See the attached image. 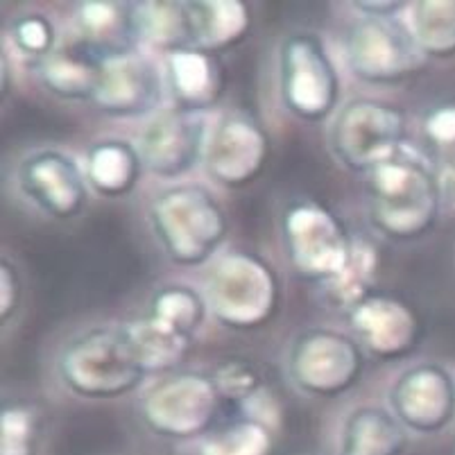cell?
<instances>
[{"mask_svg": "<svg viewBox=\"0 0 455 455\" xmlns=\"http://www.w3.org/2000/svg\"><path fill=\"white\" fill-rule=\"evenodd\" d=\"M365 188L371 227L392 241L421 238L440 215V181L419 159L396 156L379 165Z\"/></svg>", "mask_w": 455, "mask_h": 455, "instance_id": "6da1fadb", "label": "cell"}, {"mask_svg": "<svg viewBox=\"0 0 455 455\" xmlns=\"http://www.w3.org/2000/svg\"><path fill=\"white\" fill-rule=\"evenodd\" d=\"M150 225L165 256L181 267L204 266L229 231L225 209L200 184L161 190L150 204Z\"/></svg>", "mask_w": 455, "mask_h": 455, "instance_id": "7a4b0ae2", "label": "cell"}, {"mask_svg": "<svg viewBox=\"0 0 455 455\" xmlns=\"http://www.w3.org/2000/svg\"><path fill=\"white\" fill-rule=\"evenodd\" d=\"M57 367L64 386L82 399H118L134 392L148 376L125 326L84 331L64 347Z\"/></svg>", "mask_w": 455, "mask_h": 455, "instance_id": "3957f363", "label": "cell"}, {"mask_svg": "<svg viewBox=\"0 0 455 455\" xmlns=\"http://www.w3.org/2000/svg\"><path fill=\"white\" fill-rule=\"evenodd\" d=\"M204 299L220 324L238 331L259 329L279 306V279L267 260L235 250L220 256L209 270Z\"/></svg>", "mask_w": 455, "mask_h": 455, "instance_id": "277c9868", "label": "cell"}, {"mask_svg": "<svg viewBox=\"0 0 455 455\" xmlns=\"http://www.w3.org/2000/svg\"><path fill=\"white\" fill-rule=\"evenodd\" d=\"M405 116L387 102L358 98L338 111L331 127V152L354 172L370 175L379 165L401 156Z\"/></svg>", "mask_w": 455, "mask_h": 455, "instance_id": "5b68a950", "label": "cell"}, {"mask_svg": "<svg viewBox=\"0 0 455 455\" xmlns=\"http://www.w3.org/2000/svg\"><path fill=\"white\" fill-rule=\"evenodd\" d=\"M279 93L292 116L306 123L326 121L340 100V76L315 35L297 32L279 48Z\"/></svg>", "mask_w": 455, "mask_h": 455, "instance_id": "8992f818", "label": "cell"}, {"mask_svg": "<svg viewBox=\"0 0 455 455\" xmlns=\"http://www.w3.org/2000/svg\"><path fill=\"white\" fill-rule=\"evenodd\" d=\"M222 396L213 376L197 371L165 376L140 401V417L148 428L168 440H196L213 433L220 417Z\"/></svg>", "mask_w": 455, "mask_h": 455, "instance_id": "52a82bcc", "label": "cell"}, {"mask_svg": "<svg viewBox=\"0 0 455 455\" xmlns=\"http://www.w3.org/2000/svg\"><path fill=\"white\" fill-rule=\"evenodd\" d=\"M283 247L301 279L326 285L349 263L354 238L333 211L299 202L283 215Z\"/></svg>", "mask_w": 455, "mask_h": 455, "instance_id": "ba28073f", "label": "cell"}, {"mask_svg": "<svg viewBox=\"0 0 455 455\" xmlns=\"http://www.w3.org/2000/svg\"><path fill=\"white\" fill-rule=\"evenodd\" d=\"M345 60L358 80L399 84L424 64V52L399 19L361 16L347 28Z\"/></svg>", "mask_w": 455, "mask_h": 455, "instance_id": "9c48e42d", "label": "cell"}, {"mask_svg": "<svg viewBox=\"0 0 455 455\" xmlns=\"http://www.w3.org/2000/svg\"><path fill=\"white\" fill-rule=\"evenodd\" d=\"M365 358L361 345L333 329H310L297 335L288 355V374L304 395L333 399L361 380Z\"/></svg>", "mask_w": 455, "mask_h": 455, "instance_id": "30bf717a", "label": "cell"}, {"mask_svg": "<svg viewBox=\"0 0 455 455\" xmlns=\"http://www.w3.org/2000/svg\"><path fill=\"white\" fill-rule=\"evenodd\" d=\"M211 130L209 116L202 111L161 107L143 125L136 148L148 172L175 180L204 161Z\"/></svg>", "mask_w": 455, "mask_h": 455, "instance_id": "8fae6325", "label": "cell"}, {"mask_svg": "<svg viewBox=\"0 0 455 455\" xmlns=\"http://www.w3.org/2000/svg\"><path fill=\"white\" fill-rule=\"evenodd\" d=\"M164 76L146 52L121 51L100 60L98 86L91 98L105 116L134 118L159 111L164 95Z\"/></svg>", "mask_w": 455, "mask_h": 455, "instance_id": "7c38bea8", "label": "cell"}, {"mask_svg": "<svg viewBox=\"0 0 455 455\" xmlns=\"http://www.w3.org/2000/svg\"><path fill=\"white\" fill-rule=\"evenodd\" d=\"M270 159V136L254 116L234 111L215 123L206 146V172L227 188L259 180Z\"/></svg>", "mask_w": 455, "mask_h": 455, "instance_id": "4fadbf2b", "label": "cell"}, {"mask_svg": "<svg viewBox=\"0 0 455 455\" xmlns=\"http://www.w3.org/2000/svg\"><path fill=\"white\" fill-rule=\"evenodd\" d=\"M390 411L408 430L435 435L455 419V379L442 365H415L396 379Z\"/></svg>", "mask_w": 455, "mask_h": 455, "instance_id": "5bb4252c", "label": "cell"}, {"mask_svg": "<svg viewBox=\"0 0 455 455\" xmlns=\"http://www.w3.org/2000/svg\"><path fill=\"white\" fill-rule=\"evenodd\" d=\"M19 186L32 204L57 220L82 213L89 197V181L73 156L60 150H41L23 159Z\"/></svg>", "mask_w": 455, "mask_h": 455, "instance_id": "9a60e30c", "label": "cell"}, {"mask_svg": "<svg viewBox=\"0 0 455 455\" xmlns=\"http://www.w3.org/2000/svg\"><path fill=\"white\" fill-rule=\"evenodd\" d=\"M351 329L380 361H399L419 342L421 322L405 301L374 292L349 310Z\"/></svg>", "mask_w": 455, "mask_h": 455, "instance_id": "2e32d148", "label": "cell"}, {"mask_svg": "<svg viewBox=\"0 0 455 455\" xmlns=\"http://www.w3.org/2000/svg\"><path fill=\"white\" fill-rule=\"evenodd\" d=\"M164 80L175 107L186 111L206 114L225 91V70L220 61L197 48H181L165 55Z\"/></svg>", "mask_w": 455, "mask_h": 455, "instance_id": "e0dca14e", "label": "cell"}, {"mask_svg": "<svg viewBox=\"0 0 455 455\" xmlns=\"http://www.w3.org/2000/svg\"><path fill=\"white\" fill-rule=\"evenodd\" d=\"M190 48L215 52L241 44L251 28L250 7L241 0H193L186 3Z\"/></svg>", "mask_w": 455, "mask_h": 455, "instance_id": "ac0fdd59", "label": "cell"}, {"mask_svg": "<svg viewBox=\"0 0 455 455\" xmlns=\"http://www.w3.org/2000/svg\"><path fill=\"white\" fill-rule=\"evenodd\" d=\"M143 171L146 165L140 159L139 148L123 139L98 140L86 152V181L102 197L130 196Z\"/></svg>", "mask_w": 455, "mask_h": 455, "instance_id": "d6986e66", "label": "cell"}, {"mask_svg": "<svg viewBox=\"0 0 455 455\" xmlns=\"http://www.w3.org/2000/svg\"><path fill=\"white\" fill-rule=\"evenodd\" d=\"M405 446L408 428L392 411L379 405H363L347 417L340 455H401Z\"/></svg>", "mask_w": 455, "mask_h": 455, "instance_id": "ffe728a7", "label": "cell"}, {"mask_svg": "<svg viewBox=\"0 0 455 455\" xmlns=\"http://www.w3.org/2000/svg\"><path fill=\"white\" fill-rule=\"evenodd\" d=\"M77 28L84 45L98 60L136 45L132 5L111 0H89L77 10Z\"/></svg>", "mask_w": 455, "mask_h": 455, "instance_id": "44dd1931", "label": "cell"}, {"mask_svg": "<svg viewBox=\"0 0 455 455\" xmlns=\"http://www.w3.org/2000/svg\"><path fill=\"white\" fill-rule=\"evenodd\" d=\"M86 48V45H84ZM45 89L61 100H91L100 76V60L86 48H60L36 61Z\"/></svg>", "mask_w": 455, "mask_h": 455, "instance_id": "7402d4cb", "label": "cell"}, {"mask_svg": "<svg viewBox=\"0 0 455 455\" xmlns=\"http://www.w3.org/2000/svg\"><path fill=\"white\" fill-rule=\"evenodd\" d=\"M132 19H134L136 44L159 48L165 55L190 48L186 3H171V0L132 3Z\"/></svg>", "mask_w": 455, "mask_h": 455, "instance_id": "603a6c76", "label": "cell"}, {"mask_svg": "<svg viewBox=\"0 0 455 455\" xmlns=\"http://www.w3.org/2000/svg\"><path fill=\"white\" fill-rule=\"evenodd\" d=\"M125 333L148 374L168 371L184 361L193 338L146 315L125 326Z\"/></svg>", "mask_w": 455, "mask_h": 455, "instance_id": "cb8c5ba5", "label": "cell"}, {"mask_svg": "<svg viewBox=\"0 0 455 455\" xmlns=\"http://www.w3.org/2000/svg\"><path fill=\"white\" fill-rule=\"evenodd\" d=\"M408 10V28L424 57H453L455 0H417Z\"/></svg>", "mask_w": 455, "mask_h": 455, "instance_id": "d4e9b609", "label": "cell"}, {"mask_svg": "<svg viewBox=\"0 0 455 455\" xmlns=\"http://www.w3.org/2000/svg\"><path fill=\"white\" fill-rule=\"evenodd\" d=\"M376 275H379V254H376L374 245L361 241V238H354L349 263L342 275L326 283V295L335 306H345L351 310L363 299L374 295Z\"/></svg>", "mask_w": 455, "mask_h": 455, "instance_id": "484cf974", "label": "cell"}, {"mask_svg": "<svg viewBox=\"0 0 455 455\" xmlns=\"http://www.w3.org/2000/svg\"><path fill=\"white\" fill-rule=\"evenodd\" d=\"M197 455H275V435L263 421L238 417L209 433Z\"/></svg>", "mask_w": 455, "mask_h": 455, "instance_id": "4316f807", "label": "cell"}, {"mask_svg": "<svg viewBox=\"0 0 455 455\" xmlns=\"http://www.w3.org/2000/svg\"><path fill=\"white\" fill-rule=\"evenodd\" d=\"M204 313L206 299H202L200 292H196L188 285L171 283L155 292L148 315L155 317L161 324L171 326V329L193 338L196 331L202 326Z\"/></svg>", "mask_w": 455, "mask_h": 455, "instance_id": "83f0119b", "label": "cell"}, {"mask_svg": "<svg viewBox=\"0 0 455 455\" xmlns=\"http://www.w3.org/2000/svg\"><path fill=\"white\" fill-rule=\"evenodd\" d=\"M39 412L28 403H10L0 412V455H36Z\"/></svg>", "mask_w": 455, "mask_h": 455, "instance_id": "f1b7e54d", "label": "cell"}, {"mask_svg": "<svg viewBox=\"0 0 455 455\" xmlns=\"http://www.w3.org/2000/svg\"><path fill=\"white\" fill-rule=\"evenodd\" d=\"M10 36L16 51L35 61H41L57 48L55 26L44 14H23L14 19Z\"/></svg>", "mask_w": 455, "mask_h": 455, "instance_id": "f546056e", "label": "cell"}, {"mask_svg": "<svg viewBox=\"0 0 455 455\" xmlns=\"http://www.w3.org/2000/svg\"><path fill=\"white\" fill-rule=\"evenodd\" d=\"M213 383L220 392L222 401H229V403L235 405L245 403L266 387L256 367L250 365L247 361H241V358H231V361L218 365L213 374Z\"/></svg>", "mask_w": 455, "mask_h": 455, "instance_id": "4dcf8cb0", "label": "cell"}, {"mask_svg": "<svg viewBox=\"0 0 455 455\" xmlns=\"http://www.w3.org/2000/svg\"><path fill=\"white\" fill-rule=\"evenodd\" d=\"M424 134L440 148H455V102H444L430 109L424 118Z\"/></svg>", "mask_w": 455, "mask_h": 455, "instance_id": "1f68e13d", "label": "cell"}, {"mask_svg": "<svg viewBox=\"0 0 455 455\" xmlns=\"http://www.w3.org/2000/svg\"><path fill=\"white\" fill-rule=\"evenodd\" d=\"M20 301V279L10 260L0 263V320L7 322L16 313Z\"/></svg>", "mask_w": 455, "mask_h": 455, "instance_id": "d6a6232c", "label": "cell"}, {"mask_svg": "<svg viewBox=\"0 0 455 455\" xmlns=\"http://www.w3.org/2000/svg\"><path fill=\"white\" fill-rule=\"evenodd\" d=\"M354 7L358 12H363L361 16H374V19H396L401 10L411 7L408 3H399V0H361V3H354Z\"/></svg>", "mask_w": 455, "mask_h": 455, "instance_id": "836d02e7", "label": "cell"}, {"mask_svg": "<svg viewBox=\"0 0 455 455\" xmlns=\"http://www.w3.org/2000/svg\"><path fill=\"white\" fill-rule=\"evenodd\" d=\"M446 186H449L451 197H453V200H455V161H453V164H451L449 175H446Z\"/></svg>", "mask_w": 455, "mask_h": 455, "instance_id": "e575fe53", "label": "cell"}]
</instances>
